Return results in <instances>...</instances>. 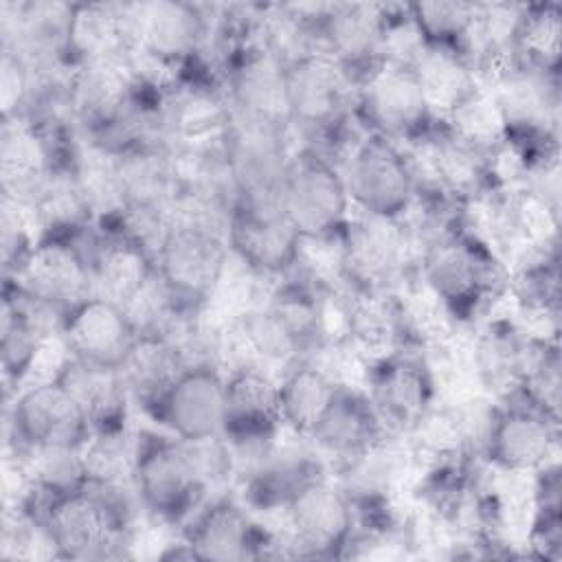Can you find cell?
<instances>
[{"label": "cell", "instance_id": "obj_1", "mask_svg": "<svg viewBox=\"0 0 562 562\" xmlns=\"http://www.w3.org/2000/svg\"><path fill=\"white\" fill-rule=\"evenodd\" d=\"M415 272L459 327L474 325L507 294L509 281L505 263L468 215L417 237Z\"/></svg>", "mask_w": 562, "mask_h": 562}, {"label": "cell", "instance_id": "obj_2", "mask_svg": "<svg viewBox=\"0 0 562 562\" xmlns=\"http://www.w3.org/2000/svg\"><path fill=\"white\" fill-rule=\"evenodd\" d=\"M15 505L42 522L55 558L103 560L123 555L132 544V509L123 485L90 483L59 496H42L29 487Z\"/></svg>", "mask_w": 562, "mask_h": 562}, {"label": "cell", "instance_id": "obj_3", "mask_svg": "<svg viewBox=\"0 0 562 562\" xmlns=\"http://www.w3.org/2000/svg\"><path fill=\"white\" fill-rule=\"evenodd\" d=\"M211 483L200 443L147 426L134 428L132 492L156 522L180 529L209 498Z\"/></svg>", "mask_w": 562, "mask_h": 562}, {"label": "cell", "instance_id": "obj_4", "mask_svg": "<svg viewBox=\"0 0 562 562\" xmlns=\"http://www.w3.org/2000/svg\"><path fill=\"white\" fill-rule=\"evenodd\" d=\"M285 92L292 130L305 132L314 147L331 158L334 140L342 143L345 154L353 143H347V123H358L353 116L356 86L349 75L325 53L305 50L285 61ZM342 154V156H345Z\"/></svg>", "mask_w": 562, "mask_h": 562}, {"label": "cell", "instance_id": "obj_5", "mask_svg": "<svg viewBox=\"0 0 562 562\" xmlns=\"http://www.w3.org/2000/svg\"><path fill=\"white\" fill-rule=\"evenodd\" d=\"M158 283L182 307L202 314L231 261L226 228L167 220L154 246Z\"/></svg>", "mask_w": 562, "mask_h": 562}, {"label": "cell", "instance_id": "obj_6", "mask_svg": "<svg viewBox=\"0 0 562 562\" xmlns=\"http://www.w3.org/2000/svg\"><path fill=\"white\" fill-rule=\"evenodd\" d=\"M353 116L364 132L404 149L428 143L443 123L411 66L397 61H384L356 88Z\"/></svg>", "mask_w": 562, "mask_h": 562}, {"label": "cell", "instance_id": "obj_7", "mask_svg": "<svg viewBox=\"0 0 562 562\" xmlns=\"http://www.w3.org/2000/svg\"><path fill=\"white\" fill-rule=\"evenodd\" d=\"M281 209L305 246L336 241L353 209L340 165L312 143L294 147L281 182Z\"/></svg>", "mask_w": 562, "mask_h": 562}, {"label": "cell", "instance_id": "obj_8", "mask_svg": "<svg viewBox=\"0 0 562 562\" xmlns=\"http://www.w3.org/2000/svg\"><path fill=\"white\" fill-rule=\"evenodd\" d=\"M134 57L132 70H162L169 79L202 59L211 40L204 7L184 0H151L127 4Z\"/></svg>", "mask_w": 562, "mask_h": 562}, {"label": "cell", "instance_id": "obj_9", "mask_svg": "<svg viewBox=\"0 0 562 562\" xmlns=\"http://www.w3.org/2000/svg\"><path fill=\"white\" fill-rule=\"evenodd\" d=\"M336 244V274L349 292L395 290L415 266L417 239L406 220H384L356 211Z\"/></svg>", "mask_w": 562, "mask_h": 562}, {"label": "cell", "instance_id": "obj_10", "mask_svg": "<svg viewBox=\"0 0 562 562\" xmlns=\"http://www.w3.org/2000/svg\"><path fill=\"white\" fill-rule=\"evenodd\" d=\"M338 165L358 213L406 220L415 209L417 184L404 147L364 132Z\"/></svg>", "mask_w": 562, "mask_h": 562}, {"label": "cell", "instance_id": "obj_11", "mask_svg": "<svg viewBox=\"0 0 562 562\" xmlns=\"http://www.w3.org/2000/svg\"><path fill=\"white\" fill-rule=\"evenodd\" d=\"M160 430L187 443L222 439L226 417V373L213 362L193 360L143 408Z\"/></svg>", "mask_w": 562, "mask_h": 562}, {"label": "cell", "instance_id": "obj_12", "mask_svg": "<svg viewBox=\"0 0 562 562\" xmlns=\"http://www.w3.org/2000/svg\"><path fill=\"white\" fill-rule=\"evenodd\" d=\"M92 233L94 226L79 235L42 233L22 272L15 277L20 288L57 321L97 294L90 259Z\"/></svg>", "mask_w": 562, "mask_h": 562}, {"label": "cell", "instance_id": "obj_13", "mask_svg": "<svg viewBox=\"0 0 562 562\" xmlns=\"http://www.w3.org/2000/svg\"><path fill=\"white\" fill-rule=\"evenodd\" d=\"M226 237L231 252L266 279H281L303 266L305 241L283 213L281 198H235Z\"/></svg>", "mask_w": 562, "mask_h": 562}, {"label": "cell", "instance_id": "obj_14", "mask_svg": "<svg viewBox=\"0 0 562 562\" xmlns=\"http://www.w3.org/2000/svg\"><path fill=\"white\" fill-rule=\"evenodd\" d=\"M312 48L329 55L358 88L384 61V4L334 2L307 7Z\"/></svg>", "mask_w": 562, "mask_h": 562}, {"label": "cell", "instance_id": "obj_15", "mask_svg": "<svg viewBox=\"0 0 562 562\" xmlns=\"http://www.w3.org/2000/svg\"><path fill=\"white\" fill-rule=\"evenodd\" d=\"M92 437L90 422L55 375L24 384L9 404V441L15 454L42 448H83Z\"/></svg>", "mask_w": 562, "mask_h": 562}, {"label": "cell", "instance_id": "obj_16", "mask_svg": "<svg viewBox=\"0 0 562 562\" xmlns=\"http://www.w3.org/2000/svg\"><path fill=\"white\" fill-rule=\"evenodd\" d=\"M294 555L345 558L358 531V514L345 490L323 474L305 483L281 512Z\"/></svg>", "mask_w": 562, "mask_h": 562}, {"label": "cell", "instance_id": "obj_17", "mask_svg": "<svg viewBox=\"0 0 562 562\" xmlns=\"http://www.w3.org/2000/svg\"><path fill=\"white\" fill-rule=\"evenodd\" d=\"M184 555L204 562H241L268 555L279 544L250 514L239 496L206 498L180 527Z\"/></svg>", "mask_w": 562, "mask_h": 562}, {"label": "cell", "instance_id": "obj_18", "mask_svg": "<svg viewBox=\"0 0 562 562\" xmlns=\"http://www.w3.org/2000/svg\"><path fill=\"white\" fill-rule=\"evenodd\" d=\"M226 373V417L222 439L235 457L250 461L268 452L283 430L279 382L263 364L248 362Z\"/></svg>", "mask_w": 562, "mask_h": 562}, {"label": "cell", "instance_id": "obj_19", "mask_svg": "<svg viewBox=\"0 0 562 562\" xmlns=\"http://www.w3.org/2000/svg\"><path fill=\"white\" fill-rule=\"evenodd\" d=\"M367 395L391 435H408L439 402L432 369L422 349H402L364 367Z\"/></svg>", "mask_w": 562, "mask_h": 562}, {"label": "cell", "instance_id": "obj_20", "mask_svg": "<svg viewBox=\"0 0 562 562\" xmlns=\"http://www.w3.org/2000/svg\"><path fill=\"white\" fill-rule=\"evenodd\" d=\"M290 127L250 119H231L222 151L233 180L235 198H281V182L294 151Z\"/></svg>", "mask_w": 562, "mask_h": 562}, {"label": "cell", "instance_id": "obj_21", "mask_svg": "<svg viewBox=\"0 0 562 562\" xmlns=\"http://www.w3.org/2000/svg\"><path fill=\"white\" fill-rule=\"evenodd\" d=\"M560 422L522 400L498 402L481 461L503 474H536L555 461Z\"/></svg>", "mask_w": 562, "mask_h": 562}, {"label": "cell", "instance_id": "obj_22", "mask_svg": "<svg viewBox=\"0 0 562 562\" xmlns=\"http://www.w3.org/2000/svg\"><path fill=\"white\" fill-rule=\"evenodd\" d=\"M57 336L66 356L86 364L119 369L138 336V327L127 307L92 294L59 318Z\"/></svg>", "mask_w": 562, "mask_h": 562}, {"label": "cell", "instance_id": "obj_23", "mask_svg": "<svg viewBox=\"0 0 562 562\" xmlns=\"http://www.w3.org/2000/svg\"><path fill=\"white\" fill-rule=\"evenodd\" d=\"M90 259L97 294L130 307L156 281L154 246L125 224L94 226Z\"/></svg>", "mask_w": 562, "mask_h": 562}, {"label": "cell", "instance_id": "obj_24", "mask_svg": "<svg viewBox=\"0 0 562 562\" xmlns=\"http://www.w3.org/2000/svg\"><path fill=\"white\" fill-rule=\"evenodd\" d=\"M386 435L389 430L380 422L367 391L351 382H340L336 395L307 437V443H312L318 454L331 457L338 465L364 452Z\"/></svg>", "mask_w": 562, "mask_h": 562}, {"label": "cell", "instance_id": "obj_25", "mask_svg": "<svg viewBox=\"0 0 562 562\" xmlns=\"http://www.w3.org/2000/svg\"><path fill=\"white\" fill-rule=\"evenodd\" d=\"M2 314H0V364L7 395L20 391L33 373V367L44 351L48 331L44 314L15 279L2 277Z\"/></svg>", "mask_w": 562, "mask_h": 562}, {"label": "cell", "instance_id": "obj_26", "mask_svg": "<svg viewBox=\"0 0 562 562\" xmlns=\"http://www.w3.org/2000/svg\"><path fill=\"white\" fill-rule=\"evenodd\" d=\"M325 474V463L316 452L305 448L279 446V441L250 461L241 479L239 498L250 512H283L292 496L310 481Z\"/></svg>", "mask_w": 562, "mask_h": 562}, {"label": "cell", "instance_id": "obj_27", "mask_svg": "<svg viewBox=\"0 0 562 562\" xmlns=\"http://www.w3.org/2000/svg\"><path fill=\"white\" fill-rule=\"evenodd\" d=\"M75 395L83 408L92 435H127L132 397L119 369H105L79 362L66 356L50 373Z\"/></svg>", "mask_w": 562, "mask_h": 562}, {"label": "cell", "instance_id": "obj_28", "mask_svg": "<svg viewBox=\"0 0 562 562\" xmlns=\"http://www.w3.org/2000/svg\"><path fill=\"white\" fill-rule=\"evenodd\" d=\"M279 382V411L283 428L307 439L336 395L338 380L314 358L285 367Z\"/></svg>", "mask_w": 562, "mask_h": 562}, {"label": "cell", "instance_id": "obj_29", "mask_svg": "<svg viewBox=\"0 0 562 562\" xmlns=\"http://www.w3.org/2000/svg\"><path fill=\"white\" fill-rule=\"evenodd\" d=\"M187 362L191 360L176 340L154 331H138L119 373L132 402L143 411L171 384Z\"/></svg>", "mask_w": 562, "mask_h": 562}, {"label": "cell", "instance_id": "obj_30", "mask_svg": "<svg viewBox=\"0 0 562 562\" xmlns=\"http://www.w3.org/2000/svg\"><path fill=\"white\" fill-rule=\"evenodd\" d=\"M408 66L439 119L481 88L472 61L461 53L419 46Z\"/></svg>", "mask_w": 562, "mask_h": 562}, {"label": "cell", "instance_id": "obj_31", "mask_svg": "<svg viewBox=\"0 0 562 562\" xmlns=\"http://www.w3.org/2000/svg\"><path fill=\"white\" fill-rule=\"evenodd\" d=\"M562 9L558 2L520 4L514 33L516 64L542 75L560 77Z\"/></svg>", "mask_w": 562, "mask_h": 562}, {"label": "cell", "instance_id": "obj_32", "mask_svg": "<svg viewBox=\"0 0 562 562\" xmlns=\"http://www.w3.org/2000/svg\"><path fill=\"white\" fill-rule=\"evenodd\" d=\"M408 15L422 46L461 53L470 59V37L476 18V2H408Z\"/></svg>", "mask_w": 562, "mask_h": 562}, {"label": "cell", "instance_id": "obj_33", "mask_svg": "<svg viewBox=\"0 0 562 562\" xmlns=\"http://www.w3.org/2000/svg\"><path fill=\"white\" fill-rule=\"evenodd\" d=\"M441 121L450 134L485 154L494 156L507 143V130L501 108L485 86L474 90Z\"/></svg>", "mask_w": 562, "mask_h": 562}, {"label": "cell", "instance_id": "obj_34", "mask_svg": "<svg viewBox=\"0 0 562 562\" xmlns=\"http://www.w3.org/2000/svg\"><path fill=\"white\" fill-rule=\"evenodd\" d=\"M26 483L42 496H59L90 485L81 448H42L18 454Z\"/></svg>", "mask_w": 562, "mask_h": 562}, {"label": "cell", "instance_id": "obj_35", "mask_svg": "<svg viewBox=\"0 0 562 562\" xmlns=\"http://www.w3.org/2000/svg\"><path fill=\"white\" fill-rule=\"evenodd\" d=\"M40 224L33 209L15 204L2 198V215H0V250H2V277L15 279L26 259L31 257L37 239Z\"/></svg>", "mask_w": 562, "mask_h": 562}]
</instances>
